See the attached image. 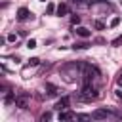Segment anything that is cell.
Segmentation results:
<instances>
[{
	"label": "cell",
	"mask_w": 122,
	"mask_h": 122,
	"mask_svg": "<svg viewBox=\"0 0 122 122\" xmlns=\"http://www.w3.org/2000/svg\"><path fill=\"white\" fill-rule=\"evenodd\" d=\"M72 118H76V114L74 112H71V111H59V120H72Z\"/></svg>",
	"instance_id": "cell-7"
},
{
	"label": "cell",
	"mask_w": 122,
	"mask_h": 122,
	"mask_svg": "<svg viewBox=\"0 0 122 122\" xmlns=\"http://www.w3.org/2000/svg\"><path fill=\"white\" fill-rule=\"evenodd\" d=\"M76 34L82 36V38H90V36H92V30L86 29V27H78V29H76Z\"/></svg>",
	"instance_id": "cell-9"
},
{
	"label": "cell",
	"mask_w": 122,
	"mask_h": 122,
	"mask_svg": "<svg viewBox=\"0 0 122 122\" xmlns=\"http://www.w3.org/2000/svg\"><path fill=\"white\" fill-rule=\"evenodd\" d=\"M95 29H97V30H103V29H105V23H101V21H95Z\"/></svg>",
	"instance_id": "cell-16"
},
{
	"label": "cell",
	"mask_w": 122,
	"mask_h": 122,
	"mask_svg": "<svg viewBox=\"0 0 122 122\" xmlns=\"http://www.w3.org/2000/svg\"><path fill=\"white\" fill-rule=\"evenodd\" d=\"M55 13L61 17V15H67L69 13V4H65V2H61L59 6H57V10H55Z\"/></svg>",
	"instance_id": "cell-8"
},
{
	"label": "cell",
	"mask_w": 122,
	"mask_h": 122,
	"mask_svg": "<svg viewBox=\"0 0 122 122\" xmlns=\"http://www.w3.org/2000/svg\"><path fill=\"white\" fill-rule=\"evenodd\" d=\"M116 82H118V86H122V72L118 74V78H116Z\"/></svg>",
	"instance_id": "cell-21"
},
{
	"label": "cell",
	"mask_w": 122,
	"mask_h": 122,
	"mask_svg": "<svg viewBox=\"0 0 122 122\" xmlns=\"http://www.w3.org/2000/svg\"><path fill=\"white\" fill-rule=\"evenodd\" d=\"M27 48H29V50H32V48H36V40H32V38H30V40L27 42Z\"/></svg>",
	"instance_id": "cell-15"
},
{
	"label": "cell",
	"mask_w": 122,
	"mask_h": 122,
	"mask_svg": "<svg viewBox=\"0 0 122 122\" xmlns=\"http://www.w3.org/2000/svg\"><path fill=\"white\" fill-rule=\"evenodd\" d=\"M46 88L50 90V95H55V93H59V88H57V86H53V84H46Z\"/></svg>",
	"instance_id": "cell-10"
},
{
	"label": "cell",
	"mask_w": 122,
	"mask_h": 122,
	"mask_svg": "<svg viewBox=\"0 0 122 122\" xmlns=\"http://www.w3.org/2000/svg\"><path fill=\"white\" fill-rule=\"evenodd\" d=\"M92 118H95V120H107V118H122V114L114 112V111H109V109H95L92 112Z\"/></svg>",
	"instance_id": "cell-2"
},
{
	"label": "cell",
	"mask_w": 122,
	"mask_h": 122,
	"mask_svg": "<svg viewBox=\"0 0 122 122\" xmlns=\"http://www.w3.org/2000/svg\"><path fill=\"white\" fill-rule=\"evenodd\" d=\"M99 74V71L93 67V65H88V63H82V71H80V76L84 78V82H92L95 76Z\"/></svg>",
	"instance_id": "cell-3"
},
{
	"label": "cell",
	"mask_w": 122,
	"mask_h": 122,
	"mask_svg": "<svg viewBox=\"0 0 122 122\" xmlns=\"http://www.w3.org/2000/svg\"><path fill=\"white\" fill-rule=\"evenodd\" d=\"M71 23H72V25H78V23H80V15H72V17H71Z\"/></svg>",
	"instance_id": "cell-14"
},
{
	"label": "cell",
	"mask_w": 122,
	"mask_h": 122,
	"mask_svg": "<svg viewBox=\"0 0 122 122\" xmlns=\"http://www.w3.org/2000/svg\"><path fill=\"white\" fill-rule=\"evenodd\" d=\"M55 10H57V8H55V6H53V4H48V13H53V11H55Z\"/></svg>",
	"instance_id": "cell-19"
},
{
	"label": "cell",
	"mask_w": 122,
	"mask_h": 122,
	"mask_svg": "<svg viewBox=\"0 0 122 122\" xmlns=\"http://www.w3.org/2000/svg\"><path fill=\"white\" fill-rule=\"evenodd\" d=\"M30 15H32V13L29 11V8H19V10H17V19H19V21H27Z\"/></svg>",
	"instance_id": "cell-5"
},
{
	"label": "cell",
	"mask_w": 122,
	"mask_h": 122,
	"mask_svg": "<svg viewBox=\"0 0 122 122\" xmlns=\"http://www.w3.org/2000/svg\"><path fill=\"white\" fill-rule=\"evenodd\" d=\"M90 44L88 42H78V44H74V50H86Z\"/></svg>",
	"instance_id": "cell-12"
},
{
	"label": "cell",
	"mask_w": 122,
	"mask_h": 122,
	"mask_svg": "<svg viewBox=\"0 0 122 122\" xmlns=\"http://www.w3.org/2000/svg\"><path fill=\"white\" fill-rule=\"evenodd\" d=\"M50 118H51V114H50V112H44V114L40 116V120H42V122H46V120H50Z\"/></svg>",
	"instance_id": "cell-17"
},
{
	"label": "cell",
	"mask_w": 122,
	"mask_h": 122,
	"mask_svg": "<svg viewBox=\"0 0 122 122\" xmlns=\"http://www.w3.org/2000/svg\"><path fill=\"white\" fill-rule=\"evenodd\" d=\"M29 65L36 67V65H40V59H38V57H32V59H29Z\"/></svg>",
	"instance_id": "cell-13"
},
{
	"label": "cell",
	"mask_w": 122,
	"mask_h": 122,
	"mask_svg": "<svg viewBox=\"0 0 122 122\" xmlns=\"http://www.w3.org/2000/svg\"><path fill=\"white\" fill-rule=\"evenodd\" d=\"M97 2H103V0H97Z\"/></svg>",
	"instance_id": "cell-23"
},
{
	"label": "cell",
	"mask_w": 122,
	"mask_h": 122,
	"mask_svg": "<svg viewBox=\"0 0 122 122\" xmlns=\"http://www.w3.org/2000/svg\"><path fill=\"white\" fill-rule=\"evenodd\" d=\"M118 23H120V17H114V19H112V21H111V27H116V25H118Z\"/></svg>",
	"instance_id": "cell-20"
},
{
	"label": "cell",
	"mask_w": 122,
	"mask_h": 122,
	"mask_svg": "<svg viewBox=\"0 0 122 122\" xmlns=\"http://www.w3.org/2000/svg\"><path fill=\"white\" fill-rule=\"evenodd\" d=\"M15 40H17V34H13V32L8 34V42H15Z\"/></svg>",
	"instance_id": "cell-18"
},
{
	"label": "cell",
	"mask_w": 122,
	"mask_h": 122,
	"mask_svg": "<svg viewBox=\"0 0 122 122\" xmlns=\"http://www.w3.org/2000/svg\"><path fill=\"white\" fill-rule=\"evenodd\" d=\"M72 4H76V6H90L93 0H71Z\"/></svg>",
	"instance_id": "cell-11"
},
{
	"label": "cell",
	"mask_w": 122,
	"mask_h": 122,
	"mask_svg": "<svg viewBox=\"0 0 122 122\" xmlns=\"http://www.w3.org/2000/svg\"><path fill=\"white\" fill-rule=\"evenodd\" d=\"M15 105H17L19 109H27V105H29V93H17Z\"/></svg>",
	"instance_id": "cell-4"
},
{
	"label": "cell",
	"mask_w": 122,
	"mask_h": 122,
	"mask_svg": "<svg viewBox=\"0 0 122 122\" xmlns=\"http://www.w3.org/2000/svg\"><path fill=\"white\" fill-rule=\"evenodd\" d=\"M97 97H99V93H97V90L92 86V82H84V86H82V90H80V99L86 101V103H90V101H95Z\"/></svg>",
	"instance_id": "cell-1"
},
{
	"label": "cell",
	"mask_w": 122,
	"mask_h": 122,
	"mask_svg": "<svg viewBox=\"0 0 122 122\" xmlns=\"http://www.w3.org/2000/svg\"><path fill=\"white\" fill-rule=\"evenodd\" d=\"M40 2H46V0H40Z\"/></svg>",
	"instance_id": "cell-22"
},
{
	"label": "cell",
	"mask_w": 122,
	"mask_h": 122,
	"mask_svg": "<svg viewBox=\"0 0 122 122\" xmlns=\"http://www.w3.org/2000/svg\"><path fill=\"white\" fill-rule=\"evenodd\" d=\"M55 109H57V111H65V109H69V95H63V97L55 103Z\"/></svg>",
	"instance_id": "cell-6"
}]
</instances>
